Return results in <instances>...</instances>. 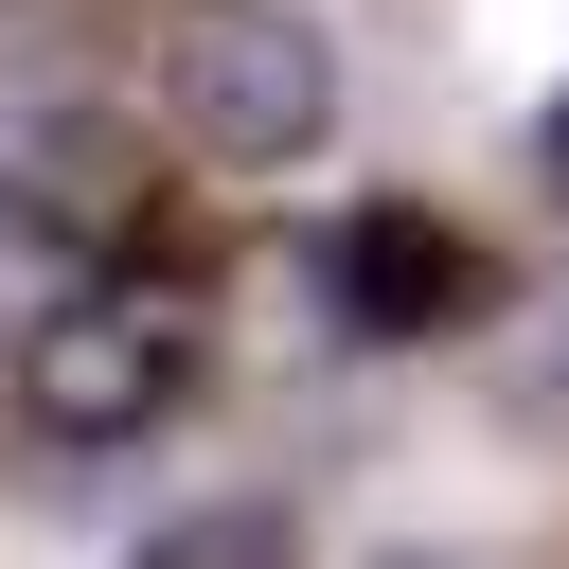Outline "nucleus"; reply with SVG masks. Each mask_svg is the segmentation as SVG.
I'll return each instance as SVG.
<instances>
[{
	"mask_svg": "<svg viewBox=\"0 0 569 569\" xmlns=\"http://www.w3.org/2000/svg\"><path fill=\"white\" fill-rule=\"evenodd\" d=\"M196 302L178 284H71V302H36L18 320V356H0V391H18V427L36 445H142V427H178V391H196Z\"/></svg>",
	"mask_w": 569,
	"mask_h": 569,
	"instance_id": "obj_1",
	"label": "nucleus"
},
{
	"mask_svg": "<svg viewBox=\"0 0 569 569\" xmlns=\"http://www.w3.org/2000/svg\"><path fill=\"white\" fill-rule=\"evenodd\" d=\"M160 107H178L196 160L284 178V160L338 142V36H320L302 0H196V18L160 36Z\"/></svg>",
	"mask_w": 569,
	"mask_h": 569,
	"instance_id": "obj_2",
	"label": "nucleus"
},
{
	"mask_svg": "<svg viewBox=\"0 0 569 569\" xmlns=\"http://www.w3.org/2000/svg\"><path fill=\"white\" fill-rule=\"evenodd\" d=\"M320 302H338V338L427 356V338H480V320H498V249H480L462 213H427V196H356V213L320 231Z\"/></svg>",
	"mask_w": 569,
	"mask_h": 569,
	"instance_id": "obj_3",
	"label": "nucleus"
},
{
	"mask_svg": "<svg viewBox=\"0 0 569 569\" xmlns=\"http://www.w3.org/2000/svg\"><path fill=\"white\" fill-rule=\"evenodd\" d=\"M0 213H18L36 249L142 267V249H160V160H142V124H124V107H36V124L0 142Z\"/></svg>",
	"mask_w": 569,
	"mask_h": 569,
	"instance_id": "obj_4",
	"label": "nucleus"
},
{
	"mask_svg": "<svg viewBox=\"0 0 569 569\" xmlns=\"http://www.w3.org/2000/svg\"><path fill=\"white\" fill-rule=\"evenodd\" d=\"M124 569H302V516L284 498H213V516H160Z\"/></svg>",
	"mask_w": 569,
	"mask_h": 569,
	"instance_id": "obj_5",
	"label": "nucleus"
},
{
	"mask_svg": "<svg viewBox=\"0 0 569 569\" xmlns=\"http://www.w3.org/2000/svg\"><path fill=\"white\" fill-rule=\"evenodd\" d=\"M533 178H551V196H569V89H551V107H533Z\"/></svg>",
	"mask_w": 569,
	"mask_h": 569,
	"instance_id": "obj_6",
	"label": "nucleus"
},
{
	"mask_svg": "<svg viewBox=\"0 0 569 569\" xmlns=\"http://www.w3.org/2000/svg\"><path fill=\"white\" fill-rule=\"evenodd\" d=\"M373 569H462V551H373Z\"/></svg>",
	"mask_w": 569,
	"mask_h": 569,
	"instance_id": "obj_7",
	"label": "nucleus"
}]
</instances>
